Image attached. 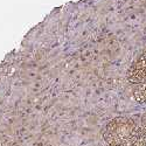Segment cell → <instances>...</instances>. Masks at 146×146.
<instances>
[{
	"label": "cell",
	"mask_w": 146,
	"mask_h": 146,
	"mask_svg": "<svg viewBox=\"0 0 146 146\" xmlns=\"http://www.w3.org/2000/svg\"><path fill=\"white\" fill-rule=\"evenodd\" d=\"M102 137L105 146H146V137L132 117L120 116L108 121Z\"/></svg>",
	"instance_id": "1"
},
{
	"label": "cell",
	"mask_w": 146,
	"mask_h": 146,
	"mask_svg": "<svg viewBox=\"0 0 146 146\" xmlns=\"http://www.w3.org/2000/svg\"><path fill=\"white\" fill-rule=\"evenodd\" d=\"M126 80L133 86L146 83V50H144L131 64L126 72Z\"/></svg>",
	"instance_id": "2"
},
{
	"label": "cell",
	"mask_w": 146,
	"mask_h": 146,
	"mask_svg": "<svg viewBox=\"0 0 146 146\" xmlns=\"http://www.w3.org/2000/svg\"><path fill=\"white\" fill-rule=\"evenodd\" d=\"M132 97L138 104H146V83L135 84L132 89Z\"/></svg>",
	"instance_id": "3"
},
{
	"label": "cell",
	"mask_w": 146,
	"mask_h": 146,
	"mask_svg": "<svg viewBox=\"0 0 146 146\" xmlns=\"http://www.w3.org/2000/svg\"><path fill=\"white\" fill-rule=\"evenodd\" d=\"M139 129H140V132L141 135L146 137V112H144L140 117V120H139Z\"/></svg>",
	"instance_id": "4"
}]
</instances>
